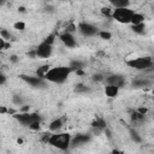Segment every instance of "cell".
<instances>
[{
	"label": "cell",
	"mask_w": 154,
	"mask_h": 154,
	"mask_svg": "<svg viewBox=\"0 0 154 154\" xmlns=\"http://www.w3.org/2000/svg\"><path fill=\"white\" fill-rule=\"evenodd\" d=\"M14 119H17L20 124L23 125H29L30 123L35 122V120H40V116L37 113H30V112H19V113H14L13 114Z\"/></svg>",
	"instance_id": "5b68a950"
},
{
	"label": "cell",
	"mask_w": 154,
	"mask_h": 154,
	"mask_svg": "<svg viewBox=\"0 0 154 154\" xmlns=\"http://www.w3.org/2000/svg\"><path fill=\"white\" fill-rule=\"evenodd\" d=\"M29 109H30V106H23L20 109H19V112H29Z\"/></svg>",
	"instance_id": "e575fe53"
},
{
	"label": "cell",
	"mask_w": 154,
	"mask_h": 154,
	"mask_svg": "<svg viewBox=\"0 0 154 154\" xmlns=\"http://www.w3.org/2000/svg\"><path fill=\"white\" fill-rule=\"evenodd\" d=\"M10 47H11V43H10V42H6V41H5V46H4V49H8Z\"/></svg>",
	"instance_id": "b9f144b4"
},
{
	"label": "cell",
	"mask_w": 154,
	"mask_h": 154,
	"mask_svg": "<svg viewBox=\"0 0 154 154\" xmlns=\"http://www.w3.org/2000/svg\"><path fill=\"white\" fill-rule=\"evenodd\" d=\"M4 46H5V40L0 36V51H1V49H4Z\"/></svg>",
	"instance_id": "8d00e7d4"
},
{
	"label": "cell",
	"mask_w": 154,
	"mask_h": 154,
	"mask_svg": "<svg viewBox=\"0 0 154 154\" xmlns=\"http://www.w3.org/2000/svg\"><path fill=\"white\" fill-rule=\"evenodd\" d=\"M17 142H18L19 144H22V143H23V140H22V138H18V140H17Z\"/></svg>",
	"instance_id": "7bdbcfd3"
},
{
	"label": "cell",
	"mask_w": 154,
	"mask_h": 154,
	"mask_svg": "<svg viewBox=\"0 0 154 154\" xmlns=\"http://www.w3.org/2000/svg\"><path fill=\"white\" fill-rule=\"evenodd\" d=\"M106 82H107V84H113L120 89L125 84V78L122 75H112L106 78Z\"/></svg>",
	"instance_id": "30bf717a"
},
{
	"label": "cell",
	"mask_w": 154,
	"mask_h": 154,
	"mask_svg": "<svg viewBox=\"0 0 154 154\" xmlns=\"http://www.w3.org/2000/svg\"><path fill=\"white\" fill-rule=\"evenodd\" d=\"M131 119L135 120V122H142L144 119V114L140 113L138 111H135V112L131 113Z\"/></svg>",
	"instance_id": "7402d4cb"
},
{
	"label": "cell",
	"mask_w": 154,
	"mask_h": 154,
	"mask_svg": "<svg viewBox=\"0 0 154 154\" xmlns=\"http://www.w3.org/2000/svg\"><path fill=\"white\" fill-rule=\"evenodd\" d=\"M52 51H53L52 46H51V45H47V43H45V42H41V43L35 48L36 57H38V58H43V59L49 58L51 54H52Z\"/></svg>",
	"instance_id": "52a82bcc"
},
{
	"label": "cell",
	"mask_w": 154,
	"mask_h": 154,
	"mask_svg": "<svg viewBox=\"0 0 154 154\" xmlns=\"http://www.w3.org/2000/svg\"><path fill=\"white\" fill-rule=\"evenodd\" d=\"M14 113H17V111H16L14 108H8V111H7V114H11V116H13Z\"/></svg>",
	"instance_id": "f35d334b"
},
{
	"label": "cell",
	"mask_w": 154,
	"mask_h": 154,
	"mask_svg": "<svg viewBox=\"0 0 154 154\" xmlns=\"http://www.w3.org/2000/svg\"><path fill=\"white\" fill-rule=\"evenodd\" d=\"M134 14V11L129 7H119L114 8L112 12V18L122 24H129L131 20V17Z\"/></svg>",
	"instance_id": "3957f363"
},
{
	"label": "cell",
	"mask_w": 154,
	"mask_h": 154,
	"mask_svg": "<svg viewBox=\"0 0 154 154\" xmlns=\"http://www.w3.org/2000/svg\"><path fill=\"white\" fill-rule=\"evenodd\" d=\"M114 8H119V7H129L130 5V0H107Z\"/></svg>",
	"instance_id": "4fadbf2b"
},
{
	"label": "cell",
	"mask_w": 154,
	"mask_h": 154,
	"mask_svg": "<svg viewBox=\"0 0 154 154\" xmlns=\"http://www.w3.org/2000/svg\"><path fill=\"white\" fill-rule=\"evenodd\" d=\"M61 126H63V119L61 118H57L49 124V130L51 131H58L59 129H61Z\"/></svg>",
	"instance_id": "9a60e30c"
},
{
	"label": "cell",
	"mask_w": 154,
	"mask_h": 154,
	"mask_svg": "<svg viewBox=\"0 0 154 154\" xmlns=\"http://www.w3.org/2000/svg\"><path fill=\"white\" fill-rule=\"evenodd\" d=\"M131 30H132L135 34L141 35V34H143V32H144V30H146V25H144V23L132 24V25H131Z\"/></svg>",
	"instance_id": "e0dca14e"
},
{
	"label": "cell",
	"mask_w": 154,
	"mask_h": 154,
	"mask_svg": "<svg viewBox=\"0 0 154 154\" xmlns=\"http://www.w3.org/2000/svg\"><path fill=\"white\" fill-rule=\"evenodd\" d=\"M28 57H29V58H32V59H34V58H36V53H35V49H34V51H30V52H28Z\"/></svg>",
	"instance_id": "836d02e7"
},
{
	"label": "cell",
	"mask_w": 154,
	"mask_h": 154,
	"mask_svg": "<svg viewBox=\"0 0 154 154\" xmlns=\"http://www.w3.org/2000/svg\"><path fill=\"white\" fill-rule=\"evenodd\" d=\"M59 38H60V41H61L67 48H75V47L77 46V42H76L75 36H73L72 34H70V32L64 31L63 34L59 35Z\"/></svg>",
	"instance_id": "9c48e42d"
},
{
	"label": "cell",
	"mask_w": 154,
	"mask_h": 154,
	"mask_svg": "<svg viewBox=\"0 0 154 154\" xmlns=\"http://www.w3.org/2000/svg\"><path fill=\"white\" fill-rule=\"evenodd\" d=\"M48 144L58 148V149H61V150H66L69 147H70V143H71V135L69 134H54V135H49V138H48Z\"/></svg>",
	"instance_id": "7a4b0ae2"
},
{
	"label": "cell",
	"mask_w": 154,
	"mask_h": 154,
	"mask_svg": "<svg viewBox=\"0 0 154 154\" xmlns=\"http://www.w3.org/2000/svg\"><path fill=\"white\" fill-rule=\"evenodd\" d=\"M112 12H113V10L111 7H102L101 8V13L106 17H112Z\"/></svg>",
	"instance_id": "83f0119b"
},
{
	"label": "cell",
	"mask_w": 154,
	"mask_h": 154,
	"mask_svg": "<svg viewBox=\"0 0 154 154\" xmlns=\"http://www.w3.org/2000/svg\"><path fill=\"white\" fill-rule=\"evenodd\" d=\"M78 31H79L82 35H84V36L91 37V36L97 35L99 29H97L95 25L90 24V23H85V22H83V23H79V25H78Z\"/></svg>",
	"instance_id": "8992f818"
},
{
	"label": "cell",
	"mask_w": 154,
	"mask_h": 154,
	"mask_svg": "<svg viewBox=\"0 0 154 154\" xmlns=\"http://www.w3.org/2000/svg\"><path fill=\"white\" fill-rule=\"evenodd\" d=\"M76 30H77V26H76L73 23H70V24L66 26V30H65V31H66V32H70V34H72V32H75Z\"/></svg>",
	"instance_id": "f546056e"
},
{
	"label": "cell",
	"mask_w": 154,
	"mask_h": 154,
	"mask_svg": "<svg viewBox=\"0 0 154 154\" xmlns=\"http://www.w3.org/2000/svg\"><path fill=\"white\" fill-rule=\"evenodd\" d=\"M49 67H51V66H48V65H42V66H40V67L36 70V76H38V77H41V78L45 79V75H46V72L49 70Z\"/></svg>",
	"instance_id": "ffe728a7"
},
{
	"label": "cell",
	"mask_w": 154,
	"mask_h": 154,
	"mask_svg": "<svg viewBox=\"0 0 154 154\" xmlns=\"http://www.w3.org/2000/svg\"><path fill=\"white\" fill-rule=\"evenodd\" d=\"M71 70L69 66H57V67H49V70L45 75V79L49 81L52 83H64L67 77L70 76Z\"/></svg>",
	"instance_id": "6da1fadb"
},
{
	"label": "cell",
	"mask_w": 154,
	"mask_h": 154,
	"mask_svg": "<svg viewBox=\"0 0 154 154\" xmlns=\"http://www.w3.org/2000/svg\"><path fill=\"white\" fill-rule=\"evenodd\" d=\"M0 36H1L5 41H10V40H11V34H10V31L6 30V29H0Z\"/></svg>",
	"instance_id": "484cf974"
},
{
	"label": "cell",
	"mask_w": 154,
	"mask_h": 154,
	"mask_svg": "<svg viewBox=\"0 0 154 154\" xmlns=\"http://www.w3.org/2000/svg\"><path fill=\"white\" fill-rule=\"evenodd\" d=\"M11 61L17 63V61H18V57H17V55H12V57H11Z\"/></svg>",
	"instance_id": "ab89813d"
},
{
	"label": "cell",
	"mask_w": 154,
	"mask_h": 154,
	"mask_svg": "<svg viewBox=\"0 0 154 154\" xmlns=\"http://www.w3.org/2000/svg\"><path fill=\"white\" fill-rule=\"evenodd\" d=\"M126 65L129 67L135 69V70H147V69H150L153 66V59L150 57L134 58L131 60H128Z\"/></svg>",
	"instance_id": "277c9868"
},
{
	"label": "cell",
	"mask_w": 154,
	"mask_h": 154,
	"mask_svg": "<svg viewBox=\"0 0 154 154\" xmlns=\"http://www.w3.org/2000/svg\"><path fill=\"white\" fill-rule=\"evenodd\" d=\"M97 36H99L100 38H102V40H109V38L112 37V34H111L109 31H106V30H99Z\"/></svg>",
	"instance_id": "603a6c76"
},
{
	"label": "cell",
	"mask_w": 154,
	"mask_h": 154,
	"mask_svg": "<svg viewBox=\"0 0 154 154\" xmlns=\"http://www.w3.org/2000/svg\"><path fill=\"white\" fill-rule=\"evenodd\" d=\"M103 79H105V77L100 73H96V75L93 76V81H95V82H102Z\"/></svg>",
	"instance_id": "4dcf8cb0"
},
{
	"label": "cell",
	"mask_w": 154,
	"mask_h": 154,
	"mask_svg": "<svg viewBox=\"0 0 154 154\" xmlns=\"http://www.w3.org/2000/svg\"><path fill=\"white\" fill-rule=\"evenodd\" d=\"M8 108L6 106H0V114H7Z\"/></svg>",
	"instance_id": "1f68e13d"
},
{
	"label": "cell",
	"mask_w": 154,
	"mask_h": 154,
	"mask_svg": "<svg viewBox=\"0 0 154 154\" xmlns=\"http://www.w3.org/2000/svg\"><path fill=\"white\" fill-rule=\"evenodd\" d=\"M70 70L71 71H76V70H79V69H83L84 67V63L79 61V60H72L69 65Z\"/></svg>",
	"instance_id": "ac0fdd59"
},
{
	"label": "cell",
	"mask_w": 154,
	"mask_h": 154,
	"mask_svg": "<svg viewBox=\"0 0 154 154\" xmlns=\"http://www.w3.org/2000/svg\"><path fill=\"white\" fill-rule=\"evenodd\" d=\"M90 141V135H84V134H81V135H77L75 138L71 137V143L73 147L76 146H81V144H84L87 142Z\"/></svg>",
	"instance_id": "8fae6325"
},
{
	"label": "cell",
	"mask_w": 154,
	"mask_h": 154,
	"mask_svg": "<svg viewBox=\"0 0 154 154\" xmlns=\"http://www.w3.org/2000/svg\"><path fill=\"white\" fill-rule=\"evenodd\" d=\"M5 83H6V76L4 73H0V85H2Z\"/></svg>",
	"instance_id": "d6a6232c"
},
{
	"label": "cell",
	"mask_w": 154,
	"mask_h": 154,
	"mask_svg": "<svg viewBox=\"0 0 154 154\" xmlns=\"http://www.w3.org/2000/svg\"><path fill=\"white\" fill-rule=\"evenodd\" d=\"M18 11H19L20 13H24V12H25V7H24V6H19V7H18Z\"/></svg>",
	"instance_id": "60d3db41"
},
{
	"label": "cell",
	"mask_w": 154,
	"mask_h": 154,
	"mask_svg": "<svg viewBox=\"0 0 154 154\" xmlns=\"http://www.w3.org/2000/svg\"><path fill=\"white\" fill-rule=\"evenodd\" d=\"M75 72H76V75H78V76H83V75H84V71H83V69H79V70H76Z\"/></svg>",
	"instance_id": "74e56055"
},
{
	"label": "cell",
	"mask_w": 154,
	"mask_h": 154,
	"mask_svg": "<svg viewBox=\"0 0 154 154\" xmlns=\"http://www.w3.org/2000/svg\"><path fill=\"white\" fill-rule=\"evenodd\" d=\"M5 0H0V5H2V2H4Z\"/></svg>",
	"instance_id": "ee69618b"
},
{
	"label": "cell",
	"mask_w": 154,
	"mask_h": 154,
	"mask_svg": "<svg viewBox=\"0 0 154 154\" xmlns=\"http://www.w3.org/2000/svg\"><path fill=\"white\" fill-rule=\"evenodd\" d=\"M13 28H14L16 30L23 31V30L25 29V23H24V22H22V20H18V22H16V23L13 24Z\"/></svg>",
	"instance_id": "4316f807"
},
{
	"label": "cell",
	"mask_w": 154,
	"mask_h": 154,
	"mask_svg": "<svg viewBox=\"0 0 154 154\" xmlns=\"http://www.w3.org/2000/svg\"><path fill=\"white\" fill-rule=\"evenodd\" d=\"M87 91H89V88L85 87L84 84H77V85L75 87V93L81 94V93H87Z\"/></svg>",
	"instance_id": "cb8c5ba5"
},
{
	"label": "cell",
	"mask_w": 154,
	"mask_h": 154,
	"mask_svg": "<svg viewBox=\"0 0 154 154\" xmlns=\"http://www.w3.org/2000/svg\"><path fill=\"white\" fill-rule=\"evenodd\" d=\"M91 128H100V129H105L106 128V122L102 118H96L93 123H91Z\"/></svg>",
	"instance_id": "d6986e66"
},
{
	"label": "cell",
	"mask_w": 154,
	"mask_h": 154,
	"mask_svg": "<svg viewBox=\"0 0 154 154\" xmlns=\"http://www.w3.org/2000/svg\"><path fill=\"white\" fill-rule=\"evenodd\" d=\"M143 22H144V16H143L142 13L134 12L130 23H131V24H138V23H143Z\"/></svg>",
	"instance_id": "2e32d148"
},
{
	"label": "cell",
	"mask_w": 154,
	"mask_h": 154,
	"mask_svg": "<svg viewBox=\"0 0 154 154\" xmlns=\"http://www.w3.org/2000/svg\"><path fill=\"white\" fill-rule=\"evenodd\" d=\"M28 126H29V129H31V130H40V128H41V125H40V120H35V122L30 123Z\"/></svg>",
	"instance_id": "f1b7e54d"
},
{
	"label": "cell",
	"mask_w": 154,
	"mask_h": 154,
	"mask_svg": "<svg viewBox=\"0 0 154 154\" xmlns=\"http://www.w3.org/2000/svg\"><path fill=\"white\" fill-rule=\"evenodd\" d=\"M55 37H57V35H55L54 32H52V34H49V35L43 40V42L47 43V45H51V46H52V45L54 43V41H55Z\"/></svg>",
	"instance_id": "d4e9b609"
},
{
	"label": "cell",
	"mask_w": 154,
	"mask_h": 154,
	"mask_svg": "<svg viewBox=\"0 0 154 154\" xmlns=\"http://www.w3.org/2000/svg\"><path fill=\"white\" fill-rule=\"evenodd\" d=\"M118 93H119V88L113 84H107L105 87V94L108 97H116L118 95Z\"/></svg>",
	"instance_id": "7c38bea8"
},
{
	"label": "cell",
	"mask_w": 154,
	"mask_h": 154,
	"mask_svg": "<svg viewBox=\"0 0 154 154\" xmlns=\"http://www.w3.org/2000/svg\"><path fill=\"white\" fill-rule=\"evenodd\" d=\"M137 111H138L140 113H142V114H144V116H146V113H147V111H148V109H147L146 107H140Z\"/></svg>",
	"instance_id": "d590c367"
},
{
	"label": "cell",
	"mask_w": 154,
	"mask_h": 154,
	"mask_svg": "<svg viewBox=\"0 0 154 154\" xmlns=\"http://www.w3.org/2000/svg\"><path fill=\"white\" fill-rule=\"evenodd\" d=\"M130 137H131L132 141H135L136 143H141V142H142L141 136H140L138 132H137L136 130H134V129H130Z\"/></svg>",
	"instance_id": "44dd1931"
},
{
	"label": "cell",
	"mask_w": 154,
	"mask_h": 154,
	"mask_svg": "<svg viewBox=\"0 0 154 154\" xmlns=\"http://www.w3.org/2000/svg\"><path fill=\"white\" fill-rule=\"evenodd\" d=\"M25 83L30 84L31 87H35V88H38V87H43V78L38 77V76H28V75H20L19 76Z\"/></svg>",
	"instance_id": "ba28073f"
},
{
	"label": "cell",
	"mask_w": 154,
	"mask_h": 154,
	"mask_svg": "<svg viewBox=\"0 0 154 154\" xmlns=\"http://www.w3.org/2000/svg\"><path fill=\"white\" fill-rule=\"evenodd\" d=\"M150 84V81L149 79H146V78H137L132 82V85L135 88H143V87H147Z\"/></svg>",
	"instance_id": "5bb4252c"
}]
</instances>
